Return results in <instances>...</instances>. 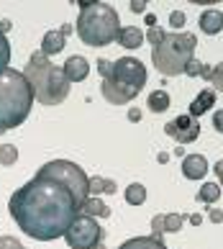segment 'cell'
<instances>
[{"mask_svg": "<svg viewBox=\"0 0 223 249\" xmlns=\"http://www.w3.org/2000/svg\"><path fill=\"white\" fill-rule=\"evenodd\" d=\"M11 216L26 236L36 242H51L64 236L74 216L80 213L77 196L59 180L34 175L11 196Z\"/></svg>", "mask_w": 223, "mask_h": 249, "instance_id": "obj_1", "label": "cell"}, {"mask_svg": "<svg viewBox=\"0 0 223 249\" xmlns=\"http://www.w3.org/2000/svg\"><path fill=\"white\" fill-rule=\"evenodd\" d=\"M98 75L103 77V98L113 106H123L134 100L146 85V67L136 57H120L118 62L98 59Z\"/></svg>", "mask_w": 223, "mask_h": 249, "instance_id": "obj_2", "label": "cell"}, {"mask_svg": "<svg viewBox=\"0 0 223 249\" xmlns=\"http://www.w3.org/2000/svg\"><path fill=\"white\" fill-rule=\"evenodd\" d=\"M23 77L31 85L34 100L41 106H59L69 95V80L64 77L59 64H54L41 52H34L29 57V64L23 67Z\"/></svg>", "mask_w": 223, "mask_h": 249, "instance_id": "obj_3", "label": "cell"}, {"mask_svg": "<svg viewBox=\"0 0 223 249\" xmlns=\"http://www.w3.org/2000/svg\"><path fill=\"white\" fill-rule=\"evenodd\" d=\"M34 93L23 72L8 67L0 75V134L18 128L31 113Z\"/></svg>", "mask_w": 223, "mask_h": 249, "instance_id": "obj_4", "label": "cell"}, {"mask_svg": "<svg viewBox=\"0 0 223 249\" xmlns=\"http://www.w3.org/2000/svg\"><path fill=\"white\" fill-rule=\"evenodd\" d=\"M120 34V21L113 5L108 3H92L85 0L80 3L77 16V36L87 47H108Z\"/></svg>", "mask_w": 223, "mask_h": 249, "instance_id": "obj_5", "label": "cell"}, {"mask_svg": "<svg viewBox=\"0 0 223 249\" xmlns=\"http://www.w3.org/2000/svg\"><path fill=\"white\" fill-rule=\"evenodd\" d=\"M195 47L198 39L190 31H167L164 39L152 49L154 67L167 77L185 75V67L195 59Z\"/></svg>", "mask_w": 223, "mask_h": 249, "instance_id": "obj_6", "label": "cell"}, {"mask_svg": "<svg viewBox=\"0 0 223 249\" xmlns=\"http://www.w3.org/2000/svg\"><path fill=\"white\" fill-rule=\"evenodd\" d=\"M36 175H44V178L59 180L62 185H67L74 196H77L80 206H82V200H85V198H90V178L85 175V170H82L80 164H74V162H69V160L46 162Z\"/></svg>", "mask_w": 223, "mask_h": 249, "instance_id": "obj_7", "label": "cell"}, {"mask_svg": "<svg viewBox=\"0 0 223 249\" xmlns=\"http://www.w3.org/2000/svg\"><path fill=\"white\" fill-rule=\"evenodd\" d=\"M64 239L72 249H95L100 242H105V234L95 218H90L85 213H77L69 229L64 231Z\"/></svg>", "mask_w": 223, "mask_h": 249, "instance_id": "obj_8", "label": "cell"}, {"mask_svg": "<svg viewBox=\"0 0 223 249\" xmlns=\"http://www.w3.org/2000/svg\"><path fill=\"white\" fill-rule=\"evenodd\" d=\"M164 134L172 136V139H177L180 144H192L200 136V124L195 121V118H190L188 113H182V116L174 118V121L164 124Z\"/></svg>", "mask_w": 223, "mask_h": 249, "instance_id": "obj_9", "label": "cell"}, {"mask_svg": "<svg viewBox=\"0 0 223 249\" xmlns=\"http://www.w3.org/2000/svg\"><path fill=\"white\" fill-rule=\"evenodd\" d=\"M185 224V216L182 213H159L152 218V231L154 236H162V234H174L180 231Z\"/></svg>", "mask_w": 223, "mask_h": 249, "instance_id": "obj_10", "label": "cell"}, {"mask_svg": "<svg viewBox=\"0 0 223 249\" xmlns=\"http://www.w3.org/2000/svg\"><path fill=\"white\" fill-rule=\"evenodd\" d=\"M213 103H216V90L213 88H203L198 95H195V100L188 106V116L190 118H195V121H198V118L206 113V110H210L213 108Z\"/></svg>", "mask_w": 223, "mask_h": 249, "instance_id": "obj_11", "label": "cell"}, {"mask_svg": "<svg viewBox=\"0 0 223 249\" xmlns=\"http://www.w3.org/2000/svg\"><path fill=\"white\" fill-rule=\"evenodd\" d=\"M208 172V160L203 154H188L182 160V175L188 180H203Z\"/></svg>", "mask_w": 223, "mask_h": 249, "instance_id": "obj_12", "label": "cell"}, {"mask_svg": "<svg viewBox=\"0 0 223 249\" xmlns=\"http://www.w3.org/2000/svg\"><path fill=\"white\" fill-rule=\"evenodd\" d=\"M62 72H64V77L69 80V85L72 82H82L87 77V72H90V64H87V59L85 57H69L67 62H64V67H62Z\"/></svg>", "mask_w": 223, "mask_h": 249, "instance_id": "obj_13", "label": "cell"}, {"mask_svg": "<svg viewBox=\"0 0 223 249\" xmlns=\"http://www.w3.org/2000/svg\"><path fill=\"white\" fill-rule=\"evenodd\" d=\"M64 41H67V36L62 34V29H54V31H46L44 39H41V54L44 57H54V54H59L64 49Z\"/></svg>", "mask_w": 223, "mask_h": 249, "instance_id": "obj_14", "label": "cell"}, {"mask_svg": "<svg viewBox=\"0 0 223 249\" xmlns=\"http://www.w3.org/2000/svg\"><path fill=\"white\" fill-rule=\"evenodd\" d=\"M118 249H170L164 244V239L162 236H134V239H128V242H123Z\"/></svg>", "mask_w": 223, "mask_h": 249, "instance_id": "obj_15", "label": "cell"}, {"mask_svg": "<svg viewBox=\"0 0 223 249\" xmlns=\"http://www.w3.org/2000/svg\"><path fill=\"white\" fill-rule=\"evenodd\" d=\"M116 41L120 44V47H126V49H138L144 44V31L138 29V26H123Z\"/></svg>", "mask_w": 223, "mask_h": 249, "instance_id": "obj_16", "label": "cell"}, {"mask_svg": "<svg viewBox=\"0 0 223 249\" xmlns=\"http://www.w3.org/2000/svg\"><path fill=\"white\" fill-rule=\"evenodd\" d=\"M200 31L208 36H216L223 31V11H206L200 16Z\"/></svg>", "mask_w": 223, "mask_h": 249, "instance_id": "obj_17", "label": "cell"}, {"mask_svg": "<svg viewBox=\"0 0 223 249\" xmlns=\"http://www.w3.org/2000/svg\"><path fill=\"white\" fill-rule=\"evenodd\" d=\"M80 213H85V216H90V218H108V216H110V208H108L100 198H92V196H90V198L82 200Z\"/></svg>", "mask_w": 223, "mask_h": 249, "instance_id": "obj_18", "label": "cell"}, {"mask_svg": "<svg viewBox=\"0 0 223 249\" xmlns=\"http://www.w3.org/2000/svg\"><path fill=\"white\" fill-rule=\"evenodd\" d=\"M146 108L152 110V113H164V110H170V93H167V90H154V93H149Z\"/></svg>", "mask_w": 223, "mask_h": 249, "instance_id": "obj_19", "label": "cell"}, {"mask_svg": "<svg viewBox=\"0 0 223 249\" xmlns=\"http://www.w3.org/2000/svg\"><path fill=\"white\" fill-rule=\"evenodd\" d=\"M146 200V188L141 182H131V185L126 188V203L128 206H141Z\"/></svg>", "mask_w": 223, "mask_h": 249, "instance_id": "obj_20", "label": "cell"}, {"mask_svg": "<svg viewBox=\"0 0 223 249\" xmlns=\"http://www.w3.org/2000/svg\"><path fill=\"white\" fill-rule=\"evenodd\" d=\"M185 75H188V77H203V80H208V82H210L213 70L208 67V64H203V62H198V59H192L188 67H185Z\"/></svg>", "mask_w": 223, "mask_h": 249, "instance_id": "obj_21", "label": "cell"}, {"mask_svg": "<svg viewBox=\"0 0 223 249\" xmlns=\"http://www.w3.org/2000/svg\"><path fill=\"white\" fill-rule=\"evenodd\" d=\"M218 198H221V185H216V182H206V185L198 190L200 203H216Z\"/></svg>", "mask_w": 223, "mask_h": 249, "instance_id": "obj_22", "label": "cell"}, {"mask_svg": "<svg viewBox=\"0 0 223 249\" xmlns=\"http://www.w3.org/2000/svg\"><path fill=\"white\" fill-rule=\"evenodd\" d=\"M16 160H18V149L13 144H3V146H0V164H3V167L16 164Z\"/></svg>", "mask_w": 223, "mask_h": 249, "instance_id": "obj_23", "label": "cell"}, {"mask_svg": "<svg viewBox=\"0 0 223 249\" xmlns=\"http://www.w3.org/2000/svg\"><path fill=\"white\" fill-rule=\"evenodd\" d=\"M8 64H11V44H8L5 34H0V75L8 70Z\"/></svg>", "mask_w": 223, "mask_h": 249, "instance_id": "obj_24", "label": "cell"}, {"mask_svg": "<svg viewBox=\"0 0 223 249\" xmlns=\"http://www.w3.org/2000/svg\"><path fill=\"white\" fill-rule=\"evenodd\" d=\"M164 34H167L164 29H159V26H152V29L146 31V41L152 44V47H156V44H159V41L164 39Z\"/></svg>", "mask_w": 223, "mask_h": 249, "instance_id": "obj_25", "label": "cell"}, {"mask_svg": "<svg viewBox=\"0 0 223 249\" xmlns=\"http://www.w3.org/2000/svg\"><path fill=\"white\" fill-rule=\"evenodd\" d=\"M210 82H213V88H218L221 93H223V62H221V64H216V67H213Z\"/></svg>", "mask_w": 223, "mask_h": 249, "instance_id": "obj_26", "label": "cell"}, {"mask_svg": "<svg viewBox=\"0 0 223 249\" xmlns=\"http://www.w3.org/2000/svg\"><path fill=\"white\" fill-rule=\"evenodd\" d=\"M0 249H26L16 236H0Z\"/></svg>", "mask_w": 223, "mask_h": 249, "instance_id": "obj_27", "label": "cell"}, {"mask_svg": "<svg viewBox=\"0 0 223 249\" xmlns=\"http://www.w3.org/2000/svg\"><path fill=\"white\" fill-rule=\"evenodd\" d=\"M185 21H188V18H185V13H182V11H172V13H170V23H172L177 31L185 26Z\"/></svg>", "mask_w": 223, "mask_h": 249, "instance_id": "obj_28", "label": "cell"}, {"mask_svg": "<svg viewBox=\"0 0 223 249\" xmlns=\"http://www.w3.org/2000/svg\"><path fill=\"white\" fill-rule=\"evenodd\" d=\"M103 193V178H90V196L98 198Z\"/></svg>", "mask_w": 223, "mask_h": 249, "instance_id": "obj_29", "label": "cell"}, {"mask_svg": "<svg viewBox=\"0 0 223 249\" xmlns=\"http://www.w3.org/2000/svg\"><path fill=\"white\" fill-rule=\"evenodd\" d=\"M213 126H216L218 134H223V108H218L216 113H213Z\"/></svg>", "mask_w": 223, "mask_h": 249, "instance_id": "obj_30", "label": "cell"}, {"mask_svg": "<svg viewBox=\"0 0 223 249\" xmlns=\"http://www.w3.org/2000/svg\"><path fill=\"white\" fill-rule=\"evenodd\" d=\"M118 190V185L113 180H108V178H103V193H108V196H113V193Z\"/></svg>", "mask_w": 223, "mask_h": 249, "instance_id": "obj_31", "label": "cell"}, {"mask_svg": "<svg viewBox=\"0 0 223 249\" xmlns=\"http://www.w3.org/2000/svg\"><path fill=\"white\" fill-rule=\"evenodd\" d=\"M210 221H213V224H223V211H218V208H210Z\"/></svg>", "mask_w": 223, "mask_h": 249, "instance_id": "obj_32", "label": "cell"}, {"mask_svg": "<svg viewBox=\"0 0 223 249\" xmlns=\"http://www.w3.org/2000/svg\"><path fill=\"white\" fill-rule=\"evenodd\" d=\"M131 11H134V13H144V11H146V3H144V0H134V3H131Z\"/></svg>", "mask_w": 223, "mask_h": 249, "instance_id": "obj_33", "label": "cell"}, {"mask_svg": "<svg viewBox=\"0 0 223 249\" xmlns=\"http://www.w3.org/2000/svg\"><path fill=\"white\" fill-rule=\"evenodd\" d=\"M213 170H216L218 180H221V185H223V160H218V162H216V167H213Z\"/></svg>", "mask_w": 223, "mask_h": 249, "instance_id": "obj_34", "label": "cell"}, {"mask_svg": "<svg viewBox=\"0 0 223 249\" xmlns=\"http://www.w3.org/2000/svg\"><path fill=\"white\" fill-rule=\"evenodd\" d=\"M128 118H131V121H138V118H141V110H138V108H131V110H128Z\"/></svg>", "mask_w": 223, "mask_h": 249, "instance_id": "obj_35", "label": "cell"}, {"mask_svg": "<svg viewBox=\"0 0 223 249\" xmlns=\"http://www.w3.org/2000/svg\"><path fill=\"white\" fill-rule=\"evenodd\" d=\"M190 224H192V226H200V224H203V216H198V213L190 216Z\"/></svg>", "mask_w": 223, "mask_h": 249, "instance_id": "obj_36", "label": "cell"}, {"mask_svg": "<svg viewBox=\"0 0 223 249\" xmlns=\"http://www.w3.org/2000/svg\"><path fill=\"white\" fill-rule=\"evenodd\" d=\"M146 23H149V29H152V26H154V23H156V18H154V16H152V13H149V16H146Z\"/></svg>", "mask_w": 223, "mask_h": 249, "instance_id": "obj_37", "label": "cell"}, {"mask_svg": "<svg viewBox=\"0 0 223 249\" xmlns=\"http://www.w3.org/2000/svg\"><path fill=\"white\" fill-rule=\"evenodd\" d=\"M221 196H223V188H221Z\"/></svg>", "mask_w": 223, "mask_h": 249, "instance_id": "obj_38", "label": "cell"}]
</instances>
